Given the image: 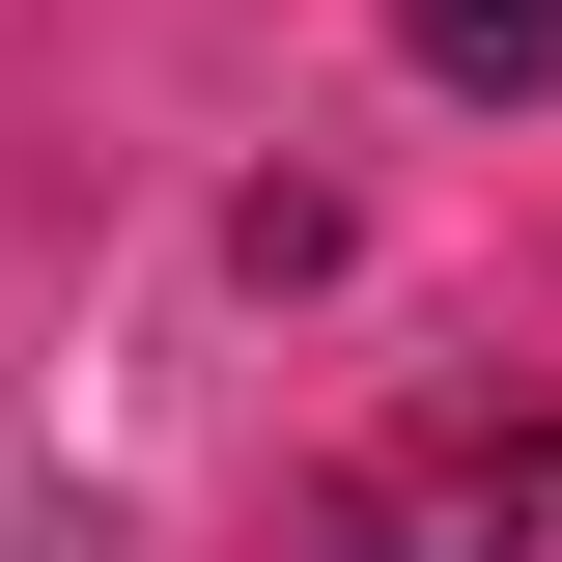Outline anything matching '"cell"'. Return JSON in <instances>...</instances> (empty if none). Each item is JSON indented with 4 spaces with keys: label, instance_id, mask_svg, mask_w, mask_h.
<instances>
[{
    "label": "cell",
    "instance_id": "6da1fadb",
    "mask_svg": "<svg viewBox=\"0 0 562 562\" xmlns=\"http://www.w3.org/2000/svg\"><path fill=\"white\" fill-rule=\"evenodd\" d=\"M338 562H562V422H394L338 479Z\"/></svg>",
    "mask_w": 562,
    "mask_h": 562
},
{
    "label": "cell",
    "instance_id": "7a4b0ae2",
    "mask_svg": "<svg viewBox=\"0 0 562 562\" xmlns=\"http://www.w3.org/2000/svg\"><path fill=\"white\" fill-rule=\"evenodd\" d=\"M422 85H562V0H394Z\"/></svg>",
    "mask_w": 562,
    "mask_h": 562
}]
</instances>
